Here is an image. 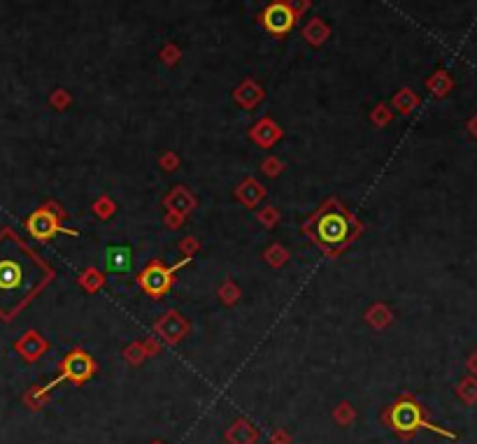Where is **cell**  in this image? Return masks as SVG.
I'll return each mask as SVG.
<instances>
[{"label":"cell","mask_w":477,"mask_h":444,"mask_svg":"<svg viewBox=\"0 0 477 444\" xmlns=\"http://www.w3.org/2000/svg\"><path fill=\"white\" fill-rule=\"evenodd\" d=\"M54 277V270L10 228L0 231V319L10 321Z\"/></svg>","instance_id":"cell-1"},{"label":"cell","mask_w":477,"mask_h":444,"mask_svg":"<svg viewBox=\"0 0 477 444\" xmlns=\"http://www.w3.org/2000/svg\"><path fill=\"white\" fill-rule=\"evenodd\" d=\"M310 224H312L310 226L312 240L319 244L324 251H329V254H338V251L347 247V244L354 240V235H357V224H354V219L350 217V212L336 201L329 203Z\"/></svg>","instance_id":"cell-2"},{"label":"cell","mask_w":477,"mask_h":444,"mask_svg":"<svg viewBox=\"0 0 477 444\" xmlns=\"http://www.w3.org/2000/svg\"><path fill=\"white\" fill-rule=\"evenodd\" d=\"M384 424H387L391 431L396 433L398 438H403V440L414 438V433H417L419 428H428V431H433L438 435H445V438L457 440V435H454V433L443 431V428L428 424L426 414H424V407L417 400H414L412 395H407V393L400 395L398 400L393 402L387 412H384Z\"/></svg>","instance_id":"cell-3"},{"label":"cell","mask_w":477,"mask_h":444,"mask_svg":"<svg viewBox=\"0 0 477 444\" xmlns=\"http://www.w3.org/2000/svg\"><path fill=\"white\" fill-rule=\"evenodd\" d=\"M58 379H54L51 384H47L42 388L44 393L51 391V386H56L58 381H72L75 386H82L84 381H89L91 377H94L96 372V361L91 358L87 351L82 349H72L70 354H68L63 361H61L58 365Z\"/></svg>","instance_id":"cell-4"},{"label":"cell","mask_w":477,"mask_h":444,"mask_svg":"<svg viewBox=\"0 0 477 444\" xmlns=\"http://www.w3.org/2000/svg\"><path fill=\"white\" fill-rule=\"evenodd\" d=\"M186 263L189 261H179L177 265L165 267L161 261H151L145 270L140 272V288L145 291L149 298L158 300V298H163L165 293H168L172 281H175V272L179 270V267H184Z\"/></svg>","instance_id":"cell-5"},{"label":"cell","mask_w":477,"mask_h":444,"mask_svg":"<svg viewBox=\"0 0 477 444\" xmlns=\"http://www.w3.org/2000/svg\"><path fill=\"white\" fill-rule=\"evenodd\" d=\"M259 21H261V26L266 28L270 35L284 37V35H289L293 30L298 17L291 12V7L286 5V0H272L270 5H266V10L261 12Z\"/></svg>","instance_id":"cell-6"},{"label":"cell","mask_w":477,"mask_h":444,"mask_svg":"<svg viewBox=\"0 0 477 444\" xmlns=\"http://www.w3.org/2000/svg\"><path fill=\"white\" fill-rule=\"evenodd\" d=\"M26 228L37 242H49L51 237L58 235V233L77 235V231H68V228L61 226V219L49 208L35 210L33 214H30V217L26 219Z\"/></svg>","instance_id":"cell-7"},{"label":"cell","mask_w":477,"mask_h":444,"mask_svg":"<svg viewBox=\"0 0 477 444\" xmlns=\"http://www.w3.org/2000/svg\"><path fill=\"white\" fill-rule=\"evenodd\" d=\"M103 265L108 272H131L133 267V251L126 244H112L103 251Z\"/></svg>","instance_id":"cell-8"},{"label":"cell","mask_w":477,"mask_h":444,"mask_svg":"<svg viewBox=\"0 0 477 444\" xmlns=\"http://www.w3.org/2000/svg\"><path fill=\"white\" fill-rule=\"evenodd\" d=\"M186 331H189V326H186V321L179 317L177 312H168L165 317L158 321L156 324V333L161 335V338L165 340V342H179L182 338L186 335Z\"/></svg>","instance_id":"cell-9"},{"label":"cell","mask_w":477,"mask_h":444,"mask_svg":"<svg viewBox=\"0 0 477 444\" xmlns=\"http://www.w3.org/2000/svg\"><path fill=\"white\" fill-rule=\"evenodd\" d=\"M226 440H229L231 444H254L256 440H259V431H256V428L249 424V421L240 419V421H236V424L229 428Z\"/></svg>","instance_id":"cell-10"},{"label":"cell","mask_w":477,"mask_h":444,"mask_svg":"<svg viewBox=\"0 0 477 444\" xmlns=\"http://www.w3.org/2000/svg\"><path fill=\"white\" fill-rule=\"evenodd\" d=\"M17 349H19V354L26 358V361H37V358L44 354L47 344H44V340L35 331H30V333L24 335V340H19Z\"/></svg>","instance_id":"cell-11"},{"label":"cell","mask_w":477,"mask_h":444,"mask_svg":"<svg viewBox=\"0 0 477 444\" xmlns=\"http://www.w3.org/2000/svg\"><path fill=\"white\" fill-rule=\"evenodd\" d=\"M329 35H331V28L317 17L310 19L305 28H303V37H305V42L312 44V47H322V44L329 40Z\"/></svg>","instance_id":"cell-12"},{"label":"cell","mask_w":477,"mask_h":444,"mask_svg":"<svg viewBox=\"0 0 477 444\" xmlns=\"http://www.w3.org/2000/svg\"><path fill=\"white\" fill-rule=\"evenodd\" d=\"M236 101L245 107H254L256 103L263 101V89L259 87V84H254L252 80L242 82L236 89Z\"/></svg>","instance_id":"cell-13"},{"label":"cell","mask_w":477,"mask_h":444,"mask_svg":"<svg viewBox=\"0 0 477 444\" xmlns=\"http://www.w3.org/2000/svg\"><path fill=\"white\" fill-rule=\"evenodd\" d=\"M457 393H459V398H461L464 402L475 405V402H477V379L466 377V379L457 386Z\"/></svg>","instance_id":"cell-14"},{"label":"cell","mask_w":477,"mask_h":444,"mask_svg":"<svg viewBox=\"0 0 477 444\" xmlns=\"http://www.w3.org/2000/svg\"><path fill=\"white\" fill-rule=\"evenodd\" d=\"M396 105L405 114V112H410L414 105H417V98H414V94L410 89H403V91H398V94H396Z\"/></svg>","instance_id":"cell-15"},{"label":"cell","mask_w":477,"mask_h":444,"mask_svg":"<svg viewBox=\"0 0 477 444\" xmlns=\"http://www.w3.org/2000/svg\"><path fill=\"white\" fill-rule=\"evenodd\" d=\"M428 87L435 91V96H445V91L452 87V82L445 72H435V77L428 80Z\"/></svg>","instance_id":"cell-16"},{"label":"cell","mask_w":477,"mask_h":444,"mask_svg":"<svg viewBox=\"0 0 477 444\" xmlns=\"http://www.w3.org/2000/svg\"><path fill=\"white\" fill-rule=\"evenodd\" d=\"M161 61L165 65H175L179 61V49L175 47V44H168V47L161 49Z\"/></svg>","instance_id":"cell-17"},{"label":"cell","mask_w":477,"mask_h":444,"mask_svg":"<svg viewBox=\"0 0 477 444\" xmlns=\"http://www.w3.org/2000/svg\"><path fill=\"white\" fill-rule=\"evenodd\" d=\"M333 417H336L343 426H347V424H350V421L354 419V407H352V405H347V402H345V405H340V407L336 410V414H333Z\"/></svg>","instance_id":"cell-18"},{"label":"cell","mask_w":477,"mask_h":444,"mask_svg":"<svg viewBox=\"0 0 477 444\" xmlns=\"http://www.w3.org/2000/svg\"><path fill=\"white\" fill-rule=\"evenodd\" d=\"M286 5L291 7V12L300 17V14H305L310 10V5H312V0H286Z\"/></svg>","instance_id":"cell-19"},{"label":"cell","mask_w":477,"mask_h":444,"mask_svg":"<svg viewBox=\"0 0 477 444\" xmlns=\"http://www.w3.org/2000/svg\"><path fill=\"white\" fill-rule=\"evenodd\" d=\"M51 103H54L56 107H65L68 103H70V94H65L63 89H58L54 96H51Z\"/></svg>","instance_id":"cell-20"},{"label":"cell","mask_w":477,"mask_h":444,"mask_svg":"<svg viewBox=\"0 0 477 444\" xmlns=\"http://www.w3.org/2000/svg\"><path fill=\"white\" fill-rule=\"evenodd\" d=\"M468 367H471V372H475V374H477V356H473L471 361H468Z\"/></svg>","instance_id":"cell-21"},{"label":"cell","mask_w":477,"mask_h":444,"mask_svg":"<svg viewBox=\"0 0 477 444\" xmlns=\"http://www.w3.org/2000/svg\"><path fill=\"white\" fill-rule=\"evenodd\" d=\"M154 444H161V442H154Z\"/></svg>","instance_id":"cell-22"}]
</instances>
